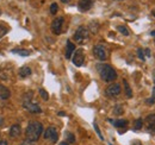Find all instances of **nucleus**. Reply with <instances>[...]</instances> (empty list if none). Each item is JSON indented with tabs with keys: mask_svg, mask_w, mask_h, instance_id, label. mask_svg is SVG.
Segmentation results:
<instances>
[{
	"mask_svg": "<svg viewBox=\"0 0 155 145\" xmlns=\"http://www.w3.org/2000/svg\"><path fill=\"white\" fill-rule=\"evenodd\" d=\"M32 92H28L24 94L23 96V107L29 111L30 113H42V108L39 107V105L37 102H35L32 100Z\"/></svg>",
	"mask_w": 155,
	"mask_h": 145,
	"instance_id": "obj_3",
	"label": "nucleus"
},
{
	"mask_svg": "<svg viewBox=\"0 0 155 145\" xmlns=\"http://www.w3.org/2000/svg\"><path fill=\"white\" fill-rule=\"evenodd\" d=\"M137 56H138V58L141 60V61H146V56H144V53H143V49H137Z\"/></svg>",
	"mask_w": 155,
	"mask_h": 145,
	"instance_id": "obj_25",
	"label": "nucleus"
},
{
	"mask_svg": "<svg viewBox=\"0 0 155 145\" xmlns=\"http://www.w3.org/2000/svg\"><path fill=\"white\" fill-rule=\"evenodd\" d=\"M6 34H7V29L4 25H0V38H2Z\"/></svg>",
	"mask_w": 155,
	"mask_h": 145,
	"instance_id": "obj_28",
	"label": "nucleus"
},
{
	"mask_svg": "<svg viewBox=\"0 0 155 145\" xmlns=\"http://www.w3.org/2000/svg\"><path fill=\"white\" fill-rule=\"evenodd\" d=\"M60 145H69V144H68L67 142H61V143H60Z\"/></svg>",
	"mask_w": 155,
	"mask_h": 145,
	"instance_id": "obj_38",
	"label": "nucleus"
},
{
	"mask_svg": "<svg viewBox=\"0 0 155 145\" xmlns=\"http://www.w3.org/2000/svg\"><path fill=\"white\" fill-rule=\"evenodd\" d=\"M0 14H1V12H0Z\"/></svg>",
	"mask_w": 155,
	"mask_h": 145,
	"instance_id": "obj_44",
	"label": "nucleus"
},
{
	"mask_svg": "<svg viewBox=\"0 0 155 145\" xmlns=\"http://www.w3.org/2000/svg\"><path fill=\"white\" fill-rule=\"evenodd\" d=\"M43 132V125L39 121H30L28 124V127L25 130V136L28 140L31 142H37Z\"/></svg>",
	"mask_w": 155,
	"mask_h": 145,
	"instance_id": "obj_2",
	"label": "nucleus"
},
{
	"mask_svg": "<svg viewBox=\"0 0 155 145\" xmlns=\"http://www.w3.org/2000/svg\"><path fill=\"white\" fill-rule=\"evenodd\" d=\"M58 114L60 115V117H64V115H66V113H64V112H58Z\"/></svg>",
	"mask_w": 155,
	"mask_h": 145,
	"instance_id": "obj_35",
	"label": "nucleus"
},
{
	"mask_svg": "<svg viewBox=\"0 0 155 145\" xmlns=\"http://www.w3.org/2000/svg\"><path fill=\"white\" fill-rule=\"evenodd\" d=\"M123 113H124V108H123L122 105H116V106L114 107V114H116V115H122Z\"/></svg>",
	"mask_w": 155,
	"mask_h": 145,
	"instance_id": "obj_21",
	"label": "nucleus"
},
{
	"mask_svg": "<svg viewBox=\"0 0 155 145\" xmlns=\"http://www.w3.org/2000/svg\"><path fill=\"white\" fill-rule=\"evenodd\" d=\"M64 137H66V140H67L68 144H72V143L75 142V136L72 132H69V131H66L64 132Z\"/></svg>",
	"mask_w": 155,
	"mask_h": 145,
	"instance_id": "obj_16",
	"label": "nucleus"
},
{
	"mask_svg": "<svg viewBox=\"0 0 155 145\" xmlns=\"http://www.w3.org/2000/svg\"><path fill=\"white\" fill-rule=\"evenodd\" d=\"M153 76H154V83H155V72H154V74H153Z\"/></svg>",
	"mask_w": 155,
	"mask_h": 145,
	"instance_id": "obj_42",
	"label": "nucleus"
},
{
	"mask_svg": "<svg viewBox=\"0 0 155 145\" xmlns=\"http://www.w3.org/2000/svg\"><path fill=\"white\" fill-rule=\"evenodd\" d=\"M147 123L148 124H154L155 123V114H149L147 117Z\"/></svg>",
	"mask_w": 155,
	"mask_h": 145,
	"instance_id": "obj_27",
	"label": "nucleus"
},
{
	"mask_svg": "<svg viewBox=\"0 0 155 145\" xmlns=\"http://www.w3.org/2000/svg\"><path fill=\"white\" fill-rule=\"evenodd\" d=\"M143 53H144V56L146 57H150L152 56V53H150V49H148V48H146V49H143Z\"/></svg>",
	"mask_w": 155,
	"mask_h": 145,
	"instance_id": "obj_30",
	"label": "nucleus"
},
{
	"mask_svg": "<svg viewBox=\"0 0 155 145\" xmlns=\"http://www.w3.org/2000/svg\"><path fill=\"white\" fill-rule=\"evenodd\" d=\"M150 36L155 37V30H153V31H150Z\"/></svg>",
	"mask_w": 155,
	"mask_h": 145,
	"instance_id": "obj_36",
	"label": "nucleus"
},
{
	"mask_svg": "<svg viewBox=\"0 0 155 145\" xmlns=\"http://www.w3.org/2000/svg\"><path fill=\"white\" fill-rule=\"evenodd\" d=\"M93 127H94V131L97 132L98 137L100 138V140H104V137H103V134H101V132H100V130H99V127H98V124L96 121L93 123Z\"/></svg>",
	"mask_w": 155,
	"mask_h": 145,
	"instance_id": "obj_24",
	"label": "nucleus"
},
{
	"mask_svg": "<svg viewBox=\"0 0 155 145\" xmlns=\"http://www.w3.org/2000/svg\"><path fill=\"white\" fill-rule=\"evenodd\" d=\"M74 51H75V45L72 43V40H67V43H66V58H72V55L74 54Z\"/></svg>",
	"mask_w": 155,
	"mask_h": 145,
	"instance_id": "obj_12",
	"label": "nucleus"
},
{
	"mask_svg": "<svg viewBox=\"0 0 155 145\" xmlns=\"http://www.w3.org/2000/svg\"><path fill=\"white\" fill-rule=\"evenodd\" d=\"M93 55L94 57L99 60V61H105L106 57H107V54H106V49L104 45L101 44H97L93 47Z\"/></svg>",
	"mask_w": 155,
	"mask_h": 145,
	"instance_id": "obj_7",
	"label": "nucleus"
},
{
	"mask_svg": "<svg viewBox=\"0 0 155 145\" xmlns=\"http://www.w3.org/2000/svg\"><path fill=\"white\" fill-rule=\"evenodd\" d=\"M107 121L109 123H111L112 125L117 128H122V127H127L128 126V124H129V121L127 120V119H116V120H114V119H107Z\"/></svg>",
	"mask_w": 155,
	"mask_h": 145,
	"instance_id": "obj_11",
	"label": "nucleus"
},
{
	"mask_svg": "<svg viewBox=\"0 0 155 145\" xmlns=\"http://www.w3.org/2000/svg\"><path fill=\"white\" fill-rule=\"evenodd\" d=\"M44 139L47 140H50L51 143H56L58 139V130L56 127L54 126H49L45 132H44Z\"/></svg>",
	"mask_w": 155,
	"mask_h": 145,
	"instance_id": "obj_6",
	"label": "nucleus"
},
{
	"mask_svg": "<svg viewBox=\"0 0 155 145\" xmlns=\"http://www.w3.org/2000/svg\"><path fill=\"white\" fill-rule=\"evenodd\" d=\"M2 123H4V118H2V117H0V125H1Z\"/></svg>",
	"mask_w": 155,
	"mask_h": 145,
	"instance_id": "obj_39",
	"label": "nucleus"
},
{
	"mask_svg": "<svg viewBox=\"0 0 155 145\" xmlns=\"http://www.w3.org/2000/svg\"><path fill=\"white\" fill-rule=\"evenodd\" d=\"M147 128H148V131H149L152 134L155 136V123L154 124H148V127H147Z\"/></svg>",
	"mask_w": 155,
	"mask_h": 145,
	"instance_id": "obj_29",
	"label": "nucleus"
},
{
	"mask_svg": "<svg viewBox=\"0 0 155 145\" xmlns=\"http://www.w3.org/2000/svg\"><path fill=\"white\" fill-rule=\"evenodd\" d=\"M93 0H79L78 1V8L80 12H86L93 7Z\"/></svg>",
	"mask_w": 155,
	"mask_h": 145,
	"instance_id": "obj_10",
	"label": "nucleus"
},
{
	"mask_svg": "<svg viewBox=\"0 0 155 145\" xmlns=\"http://www.w3.org/2000/svg\"><path fill=\"white\" fill-rule=\"evenodd\" d=\"M58 11V6L56 2H53L51 5H50V13L51 14H56V12Z\"/></svg>",
	"mask_w": 155,
	"mask_h": 145,
	"instance_id": "obj_23",
	"label": "nucleus"
},
{
	"mask_svg": "<svg viewBox=\"0 0 155 145\" xmlns=\"http://www.w3.org/2000/svg\"><path fill=\"white\" fill-rule=\"evenodd\" d=\"M131 145H142V143H141V142H138V140H135V142H133V143H131Z\"/></svg>",
	"mask_w": 155,
	"mask_h": 145,
	"instance_id": "obj_33",
	"label": "nucleus"
},
{
	"mask_svg": "<svg viewBox=\"0 0 155 145\" xmlns=\"http://www.w3.org/2000/svg\"><path fill=\"white\" fill-rule=\"evenodd\" d=\"M63 21H64L63 17H58V18H55L53 20V23H51V31H53L55 35H60V34L62 32Z\"/></svg>",
	"mask_w": 155,
	"mask_h": 145,
	"instance_id": "obj_9",
	"label": "nucleus"
},
{
	"mask_svg": "<svg viewBox=\"0 0 155 145\" xmlns=\"http://www.w3.org/2000/svg\"><path fill=\"white\" fill-rule=\"evenodd\" d=\"M152 98H153V99H155V87L153 88V95H152Z\"/></svg>",
	"mask_w": 155,
	"mask_h": 145,
	"instance_id": "obj_37",
	"label": "nucleus"
},
{
	"mask_svg": "<svg viewBox=\"0 0 155 145\" xmlns=\"http://www.w3.org/2000/svg\"><path fill=\"white\" fill-rule=\"evenodd\" d=\"M117 30H118L123 36H129V35H130L129 29H128L127 26H124V25H118V26H117Z\"/></svg>",
	"mask_w": 155,
	"mask_h": 145,
	"instance_id": "obj_19",
	"label": "nucleus"
},
{
	"mask_svg": "<svg viewBox=\"0 0 155 145\" xmlns=\"http://www.w3.org/2000/svg\"><path fill=\"white\" fill-rule=\"evenodd\" d=\"M20 145H35V144H34V142H31V140H28V139H26V140L21 142Z\"/></svg>",
	"mask_w": 155,
	"mask_h": 145,
	"instance_id": "obj_32",
	"label": "nucleus"
},
{
	"mask_svg": "<svg viewBox=\"0 0 155 145\" xmlns=\"http://www.w3.org/2000/svg\"><path fill=\"white\" fill-rule=\"evenodd\" d=\"M109 145H114V144H111V143H110V144H109Z\"/></svg>",
	"mask_w": 155,
	"mask_h": 145,
	"instance_id": "obj_43",
	"label": "nucleus"
},
{
	"mask_svg": "<svg viewBox=\"0 0 155 145\" xmlns=\"http://www.w3.org/2000/svg\"><path fill=\"white\" fill-rule=\"evenodd\" d=\"M122 92V88H120V85L119 83H111L106 89H105V94L110 98H115L117 95H119Z\"/></svg>",
	"mask_w": 155,
	"mask_h": 145,
	"instance_id": "obj_8",
	"label": "nucleus"
},
{
	"mask_svg": "<svg viewBox=\"0 0 155 145\" xmlns=\"http://www.w3.org/2000/svg\"><path fill=\"white\" fill-rule=\"evenodd\" d=\"M20 134H21V127L18 124H15L12 125L10 128V137L12 138H18Z\"/></svg>",
	"mask_w": 155,
	"mask_h": 145,
	"instance_id": "obj_13",
	"label": "nucleus"
},
{
	"mask_svg": "<svg viewBox=\"0 0 155 145\" xmlns=\"http://www.w3.org/2000/svg\"><path fill=\"white\" fill-rule=\"evenodd\" d=\"M11 96V92L4 85H0V100H6Z\"/></svg>",
	"mask_w": 155,
	"mask_h": 145,
	"instance_id": "obj_14",
	"label": "nucleus"
},
{
	"mask_svg": "<svg viewBox=\"0 0 155 145\" xmlns=\"http://www.w3.org/2000/svg\"><path fill=\"white\" fill-rule=\"evenodd\" d=\"M12 53L16 55H19V56H29L31 54L30 50H26V49H13Z\"/></svg>",
	"mask_w": 155,
	"mask_h": 145,
	"instance_id": "obj_17",
	"label": "nucleus"
},
{
	"mask_svg": "<svg viewBox=\"0 0 155 145\" xmlns=\"http://www.w3.org/2000/svg\"><path fill=\"white\" fill-rule=\"evenodd\" d=\"M61 1H62V2H64V4H67V2H69L71 0H61Z\"/></svg>",
	"mask_w": 155,
	"mask_h": 145,
	"instance_id": "obj_40",
	"label": "nucleus"
},
{
	"mask_svg": "<svg viewBox=\"0 0 155 145\" xmlns=\"http://www.w3.org/2000/svg\"><path fill=\"white\" fill-rule=\"evenodd\" d=\"M72 62L75 67H81L84 66L85 63V53L84 50L80 48V49H77L73 54V57H72Z\"/></svg>",
	"mask_w": 155,
	"mask_h": 145,
	"instance_id": "obj_5",
	"label": "nucleus"
},
{
	"mask_svg": "<svg viewBox=\"0 0 155 145\" xmlns=\"http://www.w3.org/2000/svg\"><path fill=\"white\" fill-rule=\"evenodd\" d=\"M152 13H153V16L155 17V10H153V11H152Z\"/></svg>",
	"mask_w": 155,
	"mask_h": 145,
	"instance_id": "obj_41",
	"label": "nucleus"
},
{
	"mask_svg": "<svg viewBox=\"0 0 155 145\" xmlns=\"http://www.w3.org/2000/svg\"><path fill=\"white\" fill-rule=\"evenodd\" d=\"M96 68L100 75V79L104 82H114L117 79V72L112 66L106 63H98Z\"/></svg>",
	"mask_w": 155,
	"mask_h": 145,
	"instance_id": "obj_1",
	"label": "nucleus"
},
{
	"mask_svg": "<svg viewBox=\"0 0 155 145\" xmlns=\"http://www.w3.org/2000/svg\"><path fill=\"white\" fill-rule=\"evenodd\" d=\"M31 74H32V70H31L30 67L25 66V67H21V68H20V70H19L20 77H28V76H30Z\"/></svg>",
	"mask_w": 155,
	"mask_h": 145,
	"instance_id": "obj_15",
	"label": "nucleus"
},
{
	"mask_svg": "<svg viewBox=\"0 0 155 145\" xmlns=\"http://www.w3.org/2000/svg\"><path fill=\"white\" fill-rule=\"evenodd\" d=\"M146 104H147V105H154V104H155V99H153V98H149V99H147V100H146Z\"/></svg>",
	"mask_w": 155,
	"mask_h": 145,
	"instance_id": "obj_31",
	"label": "nucleus"
},
{
	"mask_svg": "<svg viewBox=\"0 0 155 145\" xmlns=\"http://www.w3.org/2000/svg\"><path fill=\"white\" fill-rule=\"evenodd\" d=\"M142 126H143V120H142V118H138V119H136L135 121H134V130H135V131L141 130Z\"/></svg>",
	"mask_w": 155,
	"mask_h": 145,
	"instance_id": "obj_20",
	"label": "nucleus"
},
{
	"mask_svg": "<svg viewBox=\"0 0 155 145\" xmlns=\"http://www.w3.org/2000/svg\"><path fill=\"white\" fill-rule=\"evenodd\" d=\"M39 95L42 96V99L44 100V101H48L49 100V94L47 93V91L45 89H43V88H39Z\"/></svg>",
	"mask_w": 155,
	"mask_h": 145,
	"instance_id": "obj_22",
	"label": "nucleus"
},
{
	"mask_svg": "<svg viewBox=\"0 0 155 145\" xmlns=\"http://www.w3.org/2000/svg\"><path fill=\"white\" fill-rule=\"evenodd\" d=\"M123 85H124V91H125L127 96H128V98H131V96H133V92H131V88H130L128 81H127V80H123Z\"/></svg>",
	"mask_w": 155,
	"mask_h": 145,
	"instance_id": "obj_18",
	"label": "nucleus"
},
{
	"mask_svg": "<svg viewBox=\"0 0 155 145\" xmlns=\"http://www.w3.org/2000/svg\"><path fill=\"white\" fill-rule=\"evenodd\" d=\"M73 38H74V40L77 43L84 44L90 38V30L86 26H79L77 29V31H75V34H74V36H73Z\"/></svg>",
	"mask_w": 155,
	"mask_h": 145,
	"instance_id": "obj_4",
	"label": "nucleus"
},
{
	"mask_svg": "<svg viewBox=\"0 0 155 145\" xmlns=\"http://www.w3.org/2000/svg\"><path fill=\"white\" fill-rule=\"evenodd\" d=\"M0 145H8L6 140H0Z\"/></svg>",
	"mask_w": 155,
	"mask_h": 145,
	"instance_id": "obj_34",
	"label": "nucleus"
},
{
	"mask_svg": "<svg viewBox=\"0 0 155 145\" xmlns=\"http://www.w3.org/2000/svg\"><path fill=\"white\" fill-rule=\"evenodd\" d=\"M98 27H99V26H98L97 23H96V24H93V21H92V23L90 24V29H91V32H92V34H97Z\"/></svg>",
	"mask_w": 155,
	"mask_h": 145,
	"instance_id": "obj_26",
	"label": "nucleus"
}]
</instances>
